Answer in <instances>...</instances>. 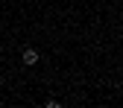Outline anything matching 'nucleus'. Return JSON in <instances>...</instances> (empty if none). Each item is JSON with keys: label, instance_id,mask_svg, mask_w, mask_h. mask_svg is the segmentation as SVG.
<instances>
[{"label": "nucleus", "instance_id": "nucleus-1", "mask_svg": "<svg viewBox=\"0 0 123 108\" xmlns=\"http://www.w3.org/2000/svg\"><path fill=\"white\" fill-rule=\"evenodd\" d=\"M24 64H26V67L38 64V50H35V47H26V50H24Z\"/></svg>", "mask_w": 123, "mask_h": 108}]
</instances>
